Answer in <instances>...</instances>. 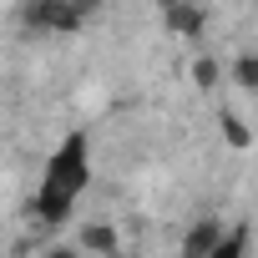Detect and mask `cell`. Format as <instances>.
<instances>
[{
    "label": "cell",
    "mask_w": 258,
    "mask_h": 258,
    "mask_svg": "<svg viewBox=\"0 0 258 258\" xmlns=\"http://www.w3.org/2000/svg\"><path fill=\"white\" fill-rule=\"evenodd\" d=\"M243 253H248V228L238 223V228H233V233L223 238V248H218L213 258H243Z\"/></svg>",
    "instance_id": "cell-8"
},
{
    "label": "cell",
    "mask_w": 258,
    "mask_h": 258,
    "mask_svg": "<svg viewBox=\"0 0 258 258\" xmlns=\"http://www.w3.org/2000/svg\"><path fill=\"white\" fill-rule=\"evenodd\" d=\"M192 81H198L203 91L218 86V61H213V56H198V61H192Z\"/></svg>",
    "instance_id": "cell-9"
},
{
    "label": "cell",
    "mask_w": 258,
    "mask_h": 258,
    "mask_svg": "<svg viewBox=\"0 0 258 258\" xmlns=\"http://www.w3.org/2000/svg\"><path fill=\"white\" fill-rule=\"evenodd\" d=\"M223 238H228V228H223L218 218H198V223L182 233V258H213V253L223 248Z\"/></svg>",
    "instance_id": "cell-3"
},
{
    "label": "cell",
    "mask_w": 258,
    "mask_h": 258,
    "mask_svg": "<svg viewBox=\"0 0 258 258\" xmlns=\"http://www.w3.org/2000/svg\"><path fill=\"white\" fill-rule=\"evenodd\" d=\"M31 31H56V36H71L81 31V21L91 16V6H76V0H26L16 11Z\"/></svg>",
    "instance_id": "cell-2"
},
{
    "label": "cell",
    "mask_w": 258,
    "mask_h": 258,
    "mask_svg": "<svg viewBox=\"0 0 258 258\" xmlns=\"http://www.w3.org/2000/svg\"><path fill=\"white\" fill-rule=\"evenodd\" d=\"M76 243H81V253H96V258H116L121 253V238H116L111 223H86Z\"/></svg>",
    "instance_id": "cell-5"
},
{
    "label": "cell",
    "mask_w": 258,
    "mask_h": 258,
    "mask_svg": "<svg viewBox=\"0 0 258 258\" xmlns=\"http://www.w3.org/2000/svg\"><path fill=\"white\" fill-rule=\"evenodd\" d=\"M86 182H91V142H86V132H66V142L46 162V177H41V192H36V218L51 223V228L66 223L76 198L86 192Z\"/></svg>",
    "instance_id": "cell-1"
},
{
    "label": "cell",
    "mask_w": 258,
    "mask_h": 258,
    "mask_svg": "<svg viewBox=\"0 0 258 258\" xmlns=\"http://www.w3.org/2000/svg\"><path fill=\"white\" fill-rule=\"evenodd\" d=\"M41 258H81V248H71V243H51Z\"/></svg>",
    "instance_id": "cell-10"
},
{
    "label": "cell",
    "mask_w": 258,
    "mask_h": 258,
    "mask_svg": "<svg viewBox=\"0 0 258 258\" xmlns=\"http://www.w3.org/2000/svg\"><path fill=\"white\" fill-rule=\"evenodd\" d=\"M218 121H223V137H228V147H248V142H253V132H248V126H243L233 111H218Z\"/></svg>",
    "instance_id": "cell-7"
},
{
    "label": "cell",
    "mask_w": 258,
    "mask_h": 258,
    "mask_svg": "<svg viewBox=\"0 0 258 258\" xmlns=\"http://www.w3.org/2000/svg\"><path fill=\"white\" fill-rule=\"evenodd\" d=\"M233 81H238L243 91H258V51H243V56L233 61Z\"/></svg>",
    "instance_id": "cell-6"
},
{
    "label": "cell",
    "mask_w": 258,
    "mask_h": 258,
    "mask_svg": "<svg viewBox=\"0 0 258 258\" xmlns=\"http://www.w3.org/2000/svg\"><path fill=\"white\" fill-rule=\"evenodd\" d=\"M162 26L177 31L182 41H198V36L208 31V11H203V6H162Z\"/></svg>",
    "instance_id": "cell-4"
}]
</instances>
